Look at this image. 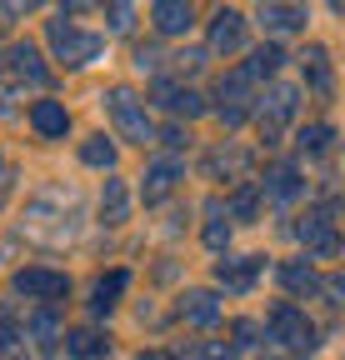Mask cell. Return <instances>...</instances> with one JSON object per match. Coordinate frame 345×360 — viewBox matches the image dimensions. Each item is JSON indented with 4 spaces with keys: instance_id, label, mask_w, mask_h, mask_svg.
<instances>
[{
    "instance_id": "cell-1",
    "label": "cell",
    "mask_w": 345,
    "mask_h": 360,
    "mask_svg": "<svg viewBox=\"0 0 345 360\" xmlns=\"http://www.w3.org/2000/svg\"><path fill=\"white\" fill-rule=\"evenodd\" d=\"M46 40H51V56L65 65V70H85V65H96L100 60V51H105V35H96V30H80L75 20H51L46 25Z\"/></svg>"
},
{
    "instance_id": "cell-2",
    "label": "cell",
    "mask_w": 345,
    "mask_h": 360,
    "mask_svg": "<svg viewBox=\"0 0 345 360\" xmlns=\"http://www.w3.org/2000/svg\"><path fill=\"white\" fill-rule=\"evenodd\" d=\"M100 101H105V110H110V120H115V130H120V141H136V146L155 141V125H150V115H145V101L136 96L131 85H110Z\"/></svg>"
},
{
    "instance_id": "cell-3",
    "label": "cell",
    "mask_w": 345,
    "mask_h": 360,
    "mask_svg": "<svg viewBox=\"0 0 345 360\" xmlns=\"http://www.w3.org/2000/svg\"><path fill=\"white\" fill-rule=\"evenodd\" d=\"M266 335L280 340L285 350H306V355L315 350V321H311L295 300H275V305L266 310Z\"/></svg>"
},
{
    "instance_id": "cell-4",
    "label": "cell",
    "mask_w": 345,
    "mask_h": 360,
    "mask_svg": "<svg viewBox=\"0 0 345 360\" xmlns=\"http://www.w3.org/2000/svg\"><path fill=\"white\" fill-rule=\"evenodd\" d=\"M295 110H300V90L295 85H271L261 96V105H255V125H261V141L266 146L280 141V130L295 120Z\"/></svg>"
},
{
    "instance_id": "cell-5",
    "label": "cell",
    "mask_w": 345,
    "mask_h": 360,
    "mask_svg": "<svg viewBox=\"0 0 345 360\" xmlns=\"http://www.w3.org/2000/svg\"><path fill=\"white\" fill-rule=\"evenodd\" d=\"M11 290L25 295V300H40V305H56L70 295V276L65 270H51V265H25L11 276Z\"/></svg>"
},
{
    "instance_id": "cell-6",
    "label": "cell",
    "mask_w": 345,
    "mask_h": 360,
    "mask_svg": "<svg viewBox=\"0 0 345 360\" xmlns=\"http://www.w3.org/2000/svg\"><path fill=\"white\" fill-rule=\"evenodd\" d=\"M295 240L306 245V255H315V260H330L335 255V205L325 200V205H315V210H306L295 220Z\"/></svg>"
},
{
    "instance_id": "cell-7",
    "label": "cell",
    "mask_w": 345,
    "mask_h": 360,
    "mask_svg": "<svg viewBox=\"0 0 345 360\" xmlns=\"http://www.w3.org/2000/svg\"><path fill=\"white\" fill-rule=\"evenodd\" d=\"M205 51L210 56H235L245 51V15L230 11V6H215L210 25H205Z\"/></svg>"
},
{
    "instance_id": "cell-8",
    "label": "cell",
    "mask_w": 345,
    "mask_h": 360,
    "mask_svg": "<svg viewBox=\"0 0 345 360\" xmlns=\"http://www.w3.org/2000/svg\"><path fill=\"white\" fill-rule=\"evenodd\" d=\"M0 70H6L11 80H20V85H46L51 80L46 60H40V51L30 40H11L6 51H0Z\"/></svg>"
},
{
    "instance_id": "cell-9",
    "label": "cell",
    "mask_w": 345,
    "mask_h": 360,
    "mask_svg": "<svg viewBox=\"0 0 345 360\" xmlns=\"http://www.w3.org/2000/svg\"><path fill=\"white\" fill-rule=\"evenodd\" d=\"M250 90H255V80L235 65V70H226L221 80H215V101H221V105H215V115H221L226 125H240L245 120V101H250Z\"/></svg>"
},
{
    "instance_id": "cell-10",
    "label": "cell",
    "mask_w": 345,
    "mask_h": 360,
    "mask_svg": "<svg viewBox=\"0 0 345 360\" xmlns=\"http://www.w3.org/2000/svg\"><path fill=\"white\" fill-rule=\"evenodd\" d=\"M185 180V165H181V155H155L150 165H145V175H141V200L145 205H160L170 191H176Z\"/></svg>"
},
{
    "instance_id": "cell-11",
    "label": "cell",
    "mask_w": 345,
    "mask_h": 360,
    "mask_svg": "<svg viewBox=\"0 0 345 360\" xmlns=\"http://www.w3.org/2000/svg\"><path fill=\"white\" fill-rule=\"evenodd\" d=\"M150 101L165 105L170 115H205V110H210L200 90H190V85H181V80H170V75H155V80H150Z\"/></svg>"
},
{
    "instance_id": "cell-12",
    "label": "cell",
    "mask_w": 345,
    "mask_h": 360,
    "mask_svg": "<svg viewBox=\"0 0 345 360\" xmlns=\"http://www.w3.org/2000/svg\"><path fill=\"white\" fill-rule=\"evenodd\" d=\"M255 191H261L266 200H275V205H290L300 191H306V180H300V165L275 160V165H266V175H261V180H255Z\"/></svg>"
},
{
    "instance_id": "cell-13",
    "label": "cell",
    "mask_w": 345,
    "mask_h": 360,
    "mask_svg": "<svg viewBox=\"0 0 345 360\" xmlns=\"http://www.w3.org/2000/svg\"><path fill=\"white\" fill-rule=\"evenodd\" d=\"M261 270H266V255H226V260H215V281L235 295H245L261 281Z\"/></svg>"
},
{
    "instance_id": "cell-14",
    "label": "cell",
    "mask_w": 345,
    "mask_h": 360,
    "mask_svg": "<svg viewBox=\"0 0 345 360\" xmlns=\"http://www.w3.org/2000/svg\"><path fill=\"white\" fill-rule=\"evenodd\" d=\"M25 120H30V130L40 135V141H65V135H70V110H65V101H35V105L25 110Z\"/></svg>"
},
{
    "instance_id": "cell-15",
    "label": "cell",
    "mask_w": 345,
    "mask_h": 360,
    "mask_svg": "<svg viewBox=\"0 0 345 360\" xmlns=\"http://www.w3.org/2000/svg\"><path fill=\"white\" fill-rule=\"evenodd\" d=\"M300 70H306V85H311V96L330 101L335 96V65H330V51L325 45H306V56H300Z\"/></svg>"
},
{
    "instance_id": "cell-16",
    "label": "cell",
    "mask_w": 345,
    "mask_h": 360,
    "mask_svg": "<svg viewBox=\"0 0 345 360\" xmlns=\"http://www.w3.org/2000/svg\"><path fill=\"white\" fill-rule=\"evenodd\" d=\"M150 25H155V35H185L195 25V0H155Z\"/></svg>"
},
{
    "instance_id": "cell-17",
    "label": "cell",
    "mask_w": 345,
    "mask_h": 360,
    "mask_svg": "<svg viewBox=\"0 0 345 360\" xmlns=\"http://www.w3.org/2000/svg\"><path fill=\"white\" fill-rule=\"evenodd\" d=\"M125 285H131V270H105V276H96V285H91V315H110L115 305H120V295H125Z\"/></svg>"
},
{
    "instance_id": "cell-18",
    "label": "cell",
    "mask_w": 345,
    "mask_h": 360,
    "mask_svg": "<svg viewBox=\"0 0 345 360\" xmlns=\"http://www.w3.org/2000/svg\"><path fill=\"white\" fill-rule=\"evenodd\" d=\"M60 345H65L70 360H100V355H110V335L105 330H91V326L60 330Z\"/></svg>"
},
{
    "instance_id": "cell-19",
    "label": "cell",
    "mask_w": 345,
    "mask_h": 360,
    "mask_svg": "<svg viewBox=\"0 0 345 360\" xmlns=\"http://www.w3.org/2000/svg\"><path fill=\"white\" fill-rule=\"evenodd\" d=\"M176 310H181L185 326H200V330H210L215 321H221V300H215V290H185L176 300Z\"/></svg>"
},
{
    "instance_id": "cell-20",
    "label": "cell",
    "mask_w": 345,
    "mask_h": 360,
    "mask_svg": "<svg viewBox=\"0 0 345 360\" xmlns=\"http://www.w3.org/2000/svg\"><path fill=\"white\" fill-rule=\"evenodd\" d=\"M306 20H311V11H306V0H271L266 6V15H261V25L271 30V35H290V30H306Z\"/></svg>"
},
{
    "instance_id": "cell-21",
    "label": "cell",
    "mask_w": 345,
    "mask_h": 360,
    "mask_svg": "<svg viewBox=\"0 0 345 360\" xmlns=\"http://www.w3.org/2000/svg\"><path fill=\"white\" fill-rule=\"evenodd\" d=\"M275 281H280L290 295H315V290H320V276H315L311 260H280V265H275Z\"/></svg>"
},
{
    "instance_id": "cell-22",
    "label": "cell",
    "mask_w": 345,
    "mask_h": 360,
    "mask_svg": "<svg viewBox=\"0 0 345 360\" xmlns=\"http://www.w3.org/2000/svg\"><path fill=\"white\" fill-rule=\"evenodd\" d=\"M115 160H120V146L110 141L105 130H96V135H85V141H80V165H91V170H115Z\"/></svg>"
},
{
    "instance_id": "cell-23",
    "label": "cell",
    "mask_w": 345,
    "mask_h": 360,
    "mask_svg": "<svg viewBox=\"0 0 345 360\" xmlns=\"http://www.w3.org/2000/svg\"><path fill=\"white\" fill-rule=\"evenodd\" d=\"M125 215H131V191H125V180H105L100 186V220L105 225H125Z\"/></svg>"
},
{
    "instance_id": "cell-24",
    "label": "cell",
    "mask_w": 345,
    "mask_h": 360,
    "mask_svg": "<svg viewBox=\"0 0 345 360\" xmlns=\"http://www.w3.org/2000/svg\"><path fill=\"white\" fill-rule=\"evenodd\" d=\"M20 335H30L46 355H56V340H60V321H56V310H51V305H40L30 321H25V330H20Z\"/></svg>"
},
{
    "instance_id": "cell-25",
    "label": "cell",
    "mask_w": 345,
    "mask_h": 360,
    "mask_svg": "<svg viewBox=\"0 0 345 360\" xmlns=\"http://www.w3.org/2000/svg\"><path fill=\"white\" fill-rule=\"evenodd\" d=\"M295 146H300V155H325V150L335 146V125H330V120L300 125V130H295Z\"/></svg>"
},
{
    "instance_id": "cell-26",
    "label": "cell",
    "mask_w": 345,
    "mask_h": 360,
    "mask_svg": "<svg viewBox=\"0 0 345 360\" xmlns=\"http://www.w3.org/2000/svg\"><path fill=\"white\" fill-rule=\"evenodd\" d=\"M280 65H285V51H280L275 40H266V45H255V51H250V60H245L240 70H245L250 80H266V75H275Z\"/></svg>"
},
{
    "instance_id": "cell-27",
    "label": "cell",
    "mask_w": 345,
    "mask_h": 360,
    "mask_svg": "<svg viewBox=\"0 0 345 360\" xmlns=\"http://www.w3.org/2000/svg\"><path fill=\"white\" fill-rule=\"evenodd\" d=\"M200 240H205L210 250H226V245H230V215H226L221 200L205 205V231H200Z\"/></svg>"
},
{
    "instance_id": "cell-28",
    "label": "cell",
    "mask_w": 345,
    "mask_h": 360,
    "mask_svg": "<svg viewBox=\"0 0 345 360\" xmlns=\"http://www.w3.org/2000/svg\"><path fill=\"white\" fill-rule=\"evenodd\" d=\"M245 150H235V146H221V150H210V160H205V170L210 175H240L245 170Z\"/></svg>"
},
{
    "instance_id": "cell-29",
    "label": "cell",
    "mask_w": 345,
    "mask_h": 360,
    "mask_svg": "<svg viewBox=\"0 0 345 360\" xmlns=\"http://www.w3.org/2000/svg\"><path fill=\"white\" fill-rule=\"evenodd\" d=\"M185 360H235V345H226V340H195V345H185Z\"/></svg>"
},
{
    "instance_id": "cell-30",
    "label": "cell",
    "mask_w": 345,
    "mask_h": 360,
    "mask_svg": "<svg viewBox=\"0 0 345 360\" xmlns=\"http://www.w3.org/2000/svg\"><path fill=\"white\" fill-rule=\"evenodd\" d=\"M255 205H261V191H255V186H240V191L230 195L226 215H230V220H250V215H255Z\"/></svg>"
},
{
    "instance_id": "cell-31",
    "label": "cell",
    "mask_w": 345,
    "mask_h": 360,
    "mask_svg": "<svg viewBox=\"0 0 345 360\" xmlns=\"http://www.w3.org/2000/svg\"><path fill=\"white\" fill-rule=\"evenodd\" d=\"M20 330L11 326V321H0V360H20Z\"/></svg>"
},
{
    "instance_id": "cell-32",
    "label": "cell",
    "mask_w": 345,
    "mask_h": 360,
    "mask_svg": "<svg viewBox=\"0 0 345 360\" xmlns=\"http://www.w3.org/2000/svg\"><path fill=\"white\" fill-rule=\"evenodd\" d=\"M261 345V321H235V350H255Z\"/></svg>"
},
{
    "instance_id": "cell-33",
    "label": "cell",
    "mask_w": 345,
    "mask_h": 360,
    "mask_svg": "<svg viewBox=\"0 0 345 360\" xmlns=\"http://www.w3.org/2000/svg\"><path fill=\"white\" fill-rule=\"evenodd\" d=\"M136 65H141V70H150V75H165V70H160V65H165V56L155 51V45H136Z\"/></svg>"
},
{
    "instance_id": "cell-34",
    "label": "cell",
    "mask_w": 345,
    "mask_h": 360,
    "mask_svg": "<svg viewBox=\"0 0 345 360\" xmlns=\"http://www.w3.org/2000/svg\"><path fill=\"white\" fill-rule=\"evenodd\" d=\"M105 20H110V30H125L131 25V0H105Z\"/></svg>"
},
{
    "instance_id": "cell-35",
    "label": "cell",
    "mask_w": 345,
    "mask_h": 360,
    "mask_svg": "<svg viewBox=\"0 0 345 360\" xmlns=\"http://www.w3.org/2000/svg\"><path fill=\"white\" fill-rule=\"evenodd\" d=\"M46 0H0V15L6 20H20V15H30V11H40Z\"/></svg>"
},
{
    "instance_id": "cell-36",
    "label": "cell",
    "mask_w": 345,
    "mask_h": 360,
    "mask_svg": "<svg viewBox=\"0 0 345 360\" xmlns=\"http://www.w3.org/2000/svg\"><path fill=\"white\" fill-rule=\"evenodd\" d=\"M160 141H165V150H170V155H176V150H185V146H190V135H185V125H165V130H160Z\"/></svg>"
},
{
    "instance_id": "cell-37",
    "label": "cell",
    "mask_w": 345,
    "mask_h": 360,
    "mask_svg": "<svg viewBox=\"0 0 345 360\" xmlns=\"http://www.w3.org/2000/svg\"><path fill=\"white\" fill-rule=\"evenodd\" d=\"M91 6H105V0H60V11L75 15V11H91Z\"/></svg>"
},
{
    "instance_id": "cell-38",
    "label": "cell",
    "mask_w": 345,
    "mask_h": 360,
    "mask_svg": "<svg viewBox=\"0 0 345 360\" xmlns=\"http://www.w3.org/2000/svg\"><path fill=\"white\" fill-rule=\"evenodd\" d=\"M136 360H181V355H176V350H141Z\"/></svg>"
},
{
    "instance_id": "cell-39",
    "label": "cell",
    "mask_w": 345,
    "mask_h": 360,
    "mask_svg": "<svg viewBox=\"0 0 345 360\" xmlns=\"http://www.w3.org/2000/svg\"><path fill=\"white\" fill-rule=\"evenodd\" d=\"M330 11H340V0H330Z\"/></svg>"
}]
</instances>
